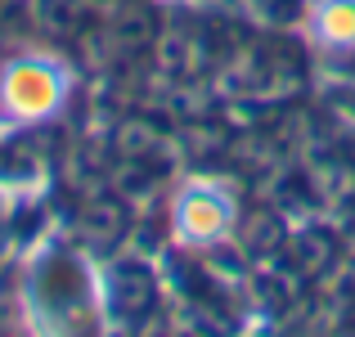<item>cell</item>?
<instances>
[{"label": "cell", "instance_id": "cell-2", "mask_svg": "<svg viewBox=\"0 0 355 337\" xmlns=\"http://www.w3.org/2000/svg\"><path fill=\"white\" fill-rule=\"evenodd\" d=\"M220 225H225V207H220L216 198L189 193V198L180 202V234H189V239H211V234H220Z\"/></svg>", "mask_w": 355, "mask_h": 337}, {"label": "cell", "instance_id": "cell-3", "mask_svg": "<svg viewBox=\"0 0 355 337\" xmlns=\"http://www.w3.org/2000/svg\"><path fill=\"white\" fill-rule=\"evenodd\" d=\"M320 36L333 45H351L355 41V0H329L320 5Z\"/></svg>", "mask_w": 355, "mask_h": 337}, {"label": "cell", "instance_id": "cell-1", "mask_svg": "<svg viewBox=\"0 0 355 337\" xmlns=\"http://www.w3.org/2000/svg\"><path fill=\"white\" fill-rule=\"evenodd\" d=\"M59 90L63 86L50 68H41V63H18V68L9 72L0 99H5L9 112H18V117H41V112H50L59 104Z\"/></svg>", "mask_w": 355, "mask_h": 337}]
</instances>
